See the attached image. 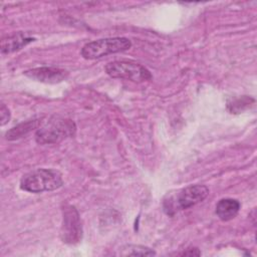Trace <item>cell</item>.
Returning <instances> with one entry per match:
<instances>
[{
    "mask_svg": "<svg viewBox=\"0 0 257 257\" xmlns=\"http://www.w3.org/2000/svg\"><path fill=\"white\" fill-rule=\"evenodd\" d=\"M62 185V175L53 169H36L25 174L20 180V188L29 193L54 191Z\"/></svg>",
    "mask_w": 257,
    "mask_h": 257,
    "instance_id": "cell-1",
    "label": "cell"
},
{
    "mask_svg": "<svg viewBox=\"0 0 257 257\" xmlns=\"http://www.w3.org/2000/svg\"><path fill=\"white\" fill-rule=\"evenodd\" d=\"M240 207V202L236 199H221L216 205V215L222 221H230L237 216Z\"/></svg>",
    "mask_w": 257,
    "mask_h": 257,
    "instance_id": "cell-9",
    "label": "cell"
},
{
    "mask_svg": "<svg viewBox=\"0 0 257 257\" xmlns=\"http://www.w3.org/2000/svg\"><path fill=\"white\" fill-rule=\"evenodd\" d=\"M121 255H133V256H153L156 255V252L148 247L141 245H127L121 248Z\"/></svg>",
    "mask_w": 257,
    "mask_h": 257,
    "instance_id": "cell-11",
    "label": "cell"
},
{
    "mask_svg": "<svg viewBox=\"0 0 257 257\" xmlns=\"http://www.w3.org/2000/svg\"><path fill=\"white\" fill-rule=\"evenodd\" d=\"M106 73L113 78L143 82L152 79L151 71L144 65L127 60H115L105 66Z\"/></svg>",
    "mask_w": 257,
    "mask_h": 257,
    "instance_id": "cell-4",
    "label": "cell"
},
{
    "mask_svg": "<svg viewBox=\"0 0 257 257\" xmlns=\"http://www.w3.org/2000/svg\"><path fill=\"white\" fill-rule=\"evenodd\" d=\"M24 74L36 81L44 82V83H59L65 80L68 77V71L59 68V67H52V66H42L28 69L24 72Z\"/></svg>",
    "mask_w": 257,
    "mask_h": 257,
    "instance_id": "cell-7",
    "label": "cell"
},
{
    "mask_svg": "<svg viewBox=\"0 0 257 257\" xmlns=\"http://www.w3.org/2000/svg\"><path fill=\"white\" fill-rule=\"evenodd\" d=\"M209 195L208 187L204 185H191L181 190L174 198L166 201L164 204L165 211L170 214L172 210L189 209L202 202Z\"/></svg>",
    "mask_w": 257,
    "mask_h": 257,
    "instance_id": "cell-5",
    "label": "cell"
},
{
    "mask_svg": "<svg viewBox=\"0 0 257 257\" xmlns=\"http://www.w3.org/2000/svg\"><path fill=\"white\" fill-rule=\"evenodd\" d=\"M0 114H1V125H4L5 123H7L10 119V111L8 109V107L2 103L1 104V108H0Z\"/></svg>",
    "mask_w": 257,
    "mask_h": 257,
    "instance_id": "cell-12",
    "label": "cell"
},
{
    "mask_svg": "<svg viewBox=\"0 0 257 257\" xmlns=\"http://www.w3.org/2000/svg\"><path fill=\"white\" fill-rule=\"evenodd\" d=\"M37 125H38V120H36V119L28 120L26 122L19 123L18 125L12 127L10 131H8L6 133V139L9 140V141L19 139L22 136H24L27 133H29L30 131H32L33 128L37 127Z\"/></svg>",
    "mask_w": 257,
    "mask_h": 257,
    "instance_id": "cell-10",
    "label": "cell"
},
{
    "mask_svg": "<svg viewBox=\"0 0 257 257\" xmlns=\"http://www.w3.org/2000/svg\"><path fill=\"white\" fill-rule=\"evenodd\" d=\"M181 255H186V256H199L201 255V252L197 248H190L184 251Z\"/></svg>",
    "mask_w": 257,
    "mask_h": 257,
    "instance_id": "cell-13",
    "label": "cell"
},
{
    "mask_svg": "<svg viewBox=\"0 0 257 257\" xmlns=\"http://www.w3.org/2000/svg\"><path fill=\"white\" fill-rule=\"evenodd\" d=\"M32 41H34V37L24 32H15L11 35H7L1 40V53L6 54L14 52Z\"/></svg>",
    "mask_w": 257,
    "mask_h": 257,
    "instance_id": "cell-8",
    "label": "cell"
},
{
    "mask_svg": "<svg viewBox=\"0 0 257 257\" xmlns=\"http://www.w3.org/2000/svg\"><path fill=\"white\" fill-rule=\"evenodd\" d=\"M82 224L78 211L73 206L63 208L60 238L66 244H77L82 239Z\"/></svg>",
    "mask_w": 257,
    "mask_h": 257,
    "instance_id": "cell-6",
    "label": "cell"
},
{
    "mask_svg": "<svg viewBox=\"0 0 257 257\" xmlns=\"http://www.w3.org/2000/svg\"><path fill=\"white\" fill-rule=\"evenodd\" d=\"M132 42L125 37H109L90 41L81 48V55L85 59H95L107 54L130 49Z\"/></svg>",
    "mask_w": 257,
    "mask_h": 257,
    "instance_id": "cell-3",
    "label": "cell"
},
{
    "mask_svg": "<svg viewBox=\"0 0 257 257\" xmlns=\"http://www.w3.org/2000/svg\"><path fill=\"white\" fill-rule=\"evenodd\" d=\"M75 123L68 118L53 116L35 134V140L40 145H50L61 142L75 134Z\"/></svg>",
    "mask_w": 257,
    "mask_h": 257,
    "instance_id": "cell-2",
    "label": "cell"
}]
</instances>
